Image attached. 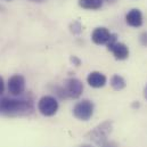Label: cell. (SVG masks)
<instances>
[{
	"label": "cell",
	"mask_w": 147,
	"mask_h": 147,
	"mask_svg": "<svg viewBox=\"0 0 147 147\" xmlns=\"http://www.w3.org/2000/svg\"><path fill=\"white\" fill-rule=\"evenodd\" d=\"M5 91V82H3V79L0 76V95H2Z\"/></svg>",
	"instance_id": "2e32d148"
},
{
	"label": "cell",
	"mask_w": 147,
	"mask_h": 147,
	"mask_svg": "<svg viewBox=\"0 0 147 147\" xmlns=\"http://www.w3.org/2000/svg\"><path fill=\"white\" fill-rule=\"evenodd\" d=\"M125 21H127L128 25H130L132 28H139L143 25V14L139 9L134 8L127 14Z\"/></svg>",
	"instance_id": "9c48e42d"
},
{
	"label": "cell",
	"mask_w": 147,
	"mask_h": 147,
	"mask_svg": "<svg viewBox=\"0 0 147 147\" xmlns=\"http://www.w3.org/2000/svg\"><path fill=\"white\" fill-rule=\"evenodd\" d=\"M31 1H36V2H41V1H43V0H31Z\"/></svg>",
	"instance_id": "ffe728a7"
},
{
	"label": "cell",
	"mask_w": 147,
	"mask_h": 147,
	"mask_svg": "<svg viewBox=\"0 0 147 147\" xmlns=\"http://www.w3.org/2000/svg\"><path fill=\"white\" fill-rule=\"evenodd\" d=\"M63 90L65 92V96L66 98H79L83 91V84L82 82L79 80V79H75V78H70V79H66L64 81V84H63Z\"/></svg>",
	"instance_id": "3957f363"
},
{
	"label": "cell",
	"mask_w": 147,
	"mask_h": 147,
	"mask_svg": "<svg viewBox=\"0 0 147 147\" xmlns=\"http://www.w3.org/2000/svg\"><path fill=\"white\" fill-rule=\"evenodd\" d=\"M71 31L73 32L74 34H80V33H81V31H82V26H81L80 22L75 21V22H73V23L71 24Z\"/></svg>",
	"instance_id": "4fadbf2b"
},
{
	"label": "cell",
	"mask_w": 147,
	"mask_h": 147,
	"mask_svg": "<svg viewBox=\"0 0 147 147\" xmlns=\"http://www.w3.org/2000/svg\"><path fill=\"white\" fill-rule=\"evenodd\" d=\"M25 90V79L21 74H14L8 80V91L13 96H20Z\"/></svg>",
	"instance_id": "8992f818"
},
{
	"label": "cell",
	"mask_w": 147,
	"mask_h": 147,
	"mask_svg": "<svg viewBox=\"0 0 147 147\" xmlns=\"http://www.w3.org/2000/svg\"><path fill=\"white\" fill-rule=\"evenodd\" d=\"M112 124H113L112 121H105L102 124L97 125L94 130H91L88 134L89 139H91L95 144L102 146L104 143H106L107 137L112 131Z\"/></svg>",
	"instance_id": "7a4b0ae2"
},
{
	"label": "cell",
	"mask_w": 147,
	"mask_h": 147,
	"mask_svg": "<svg viewBox=\"0 0 147 147\" xmlns=\"http://www.w3.org/2000/svg\"><path fill=\"white\" fill-rule=\"evenodd\" d=\"M71 62L73 63L75 66H79V65L81 64V61H80V59H79L76 56H72V57H71Z\"/></svg>",
	"instance_id": "9a60e30c"
},
{
	"label": "cell",
	"mask_w": 147,
	"mask_h": 147,
	"mask_svg": "<svg viewBox=\"0 0 147 147\" xmlns=\"http://www.w3.org/2000/svg\"><path fill=\"white\" fill-rule=\"evenodd\" d=\"M102 147H116V145L114 144V143H109V142H106V143H104L103 145H102Z\"/></svg>",
	"instance_id": "e0dca14e"
},
{
	"label": "cell",
	"mask_w": 147,
	"mask_h": 147,
	"mask_svg": "<svg viewBox=\"0 0 147 147\" xmlns=\"http://www.w3.org/2000/svg\"><path fill=\"white\" fill-rule=\"evenodd\" d=\"M38 110L45 116H53L58 111V102L53 96H43L38 103Z\"/></svg>",
	"instance_id": "277c9868"
},
{
	"label": "cell",
	"mask_w": 147,
	"mask_h": 147,
	"mask_svg": "<svg viewBox=\"0 0 147 147\" xmlns=\"http://www.w3.org/2000/svg\"><path fill=\"white\" fill-rule=\"evenodd\" d=\"M107 49L113 53L115 59H117V61L127 59L128 56H129V49H128V47L124 43L119 42L117 40L107 43Z\"/></svg>",
	"instance_id": "52a82bcc"
},
{
	"label": "cell",
	"mask_w": 147,
	"mask_h": 147,
	"mask_svg": "<svg viewBox=\"0 0 147 147\" xmlns=\"http://www.w3.org/2000/svg\"><path fill=\"white\" fill-rule=\"evenodd\" d=\"M79 6L82 7L83 9L96 10V9L102 8L103 0H79Z\"/></svg>",
	"instance_id": "8fae6325"
},
{
	"label": "cell",
	"mask_w": 147,
	"mask_h": 147,
	"mask_svg": "<svg viewBox=\"0 0 147 147\" xmlns=\"http://www.w3.org/2000/svg\"><path fill=\"white\" fill-rule=\"evenodd\" d=\"M111 86H112V88H113L114 90L120 91V90H122V89L125 88L127 83H125V80H124L121 75L115 74V75H113L112 79H111Z\"/></svg>",
	"instance_id": "7c38bea8"
},
{
	"label": "cell",
	"mask_w": 147,
	"mask_h": 147,
	"mask_svg": "<svg viewBox=\"0 0 147 147\" xmlns=\"http://www.w3.org/2000/svg\"><path fill=\"white\" fill-rule=\"evenodd\" d=\"M81 147H91L90 145H83V146H81Z\"/></svg>",
	"instance_id": "44dd1931"
},
{
	"label": "cell",
	"mask_w": 147,
	"mask_h": 147,
	"mask_svg": "<svg viewBox=\"0 0 147 147\" xmlns=\"http://www.w3.org/2000/svg\"><path fill=\"white\" fill-rule=\"evenodd\" d=\"M34 111L33 102L29 98H0V115L5 116H26Z\"/></svg>",
	"instance_id": "6da1fadb"
},
{
	"label": "cell",
	"mask_w": 147,
	"mask_h": 147,
	"mask_svg": "<svg viewBox=\"0 0 147 147\" xmlns=\"http://www.w3.org/2000/svg\"><path fill=\"white\" fill-rule=\"evenodd\" d=\"M140 43L143 46H146L147 47V32L142 33V36H140Z\"/></svg>",
	"instance_id": "5bb4252c"
},
{
	"label": "cell",
	"mask_w": 147,
	"mask_h": 147,
	"mask_svg": "<svg viewBox=\"0 0 147 147\" xmlns=\"http://www.w3.org/2000/svg\"><path fill=\"white\" fill-rule=\"evenodd\" d=\"M106 81H107L106 76L100 72H97V71L89 73L88 78H87V82L92 88H102L106 84Z\"/></svg>",
	"instance_id": "30bf717a"
},
{
	"label": "cell",
	"mask_w": 147,
	"mask_h": 147,
	"mask_svg": "<svg viewBox=\"0 0 147 147\" xmlns=\"http://www.w3.org/2000/svg\"><path fill=\"white\" fill-rule=\"evenodd\" d=\"M111 38L112 33L106 28H96L91 33V40L96 45H107Z\"/></svg>",
	"instance_id": "ba28073f"
},
{
	"label": "cell",
	"mask_w": 147,
	"mask_h": 147,
	"mask_svg": "<svg viewBox=\"0 0 147 147\" xmlns=\"http://www.w3.org/2000/svg\"><path fill=\"white\" fill-rule=\"evenodd\" d=\"M92 114H94V104L88 99H83L76 103L73 109V115L81 121H88L92 116Z\"/></svg>",
	"instance_id": "5b68a950"
},
{
	"label": "cell",
	"mask_w": 147,
	"mask_h": 147,
	"mask_svg": "<svg viewBox=\"0 0 147 147\" xmlns=\"http://www.w3.org/2000/svg\"><path fill=\"white\" fill-rule=\"evenodd\" d=\"M105 1H107V2H114V1H116V0H105Z\"/></svg>",
	"instance_id": "d6986e66"
},
{
	"label": "cell",
	"mask_w": 147,
	"mask_h": 147,
	"mask_svg": "<svg viewBox=\"0 0 147 147\" xmlns=\"http://www.w3.org/2000/svg\"><path fill=\"white\" fill-rule=\"evenodd\" d=\"M144 97L147 99V86L145 87V89H144Z\"/></svg>",
	"instance_id": "ac0fdd59"
}]
</instances>
